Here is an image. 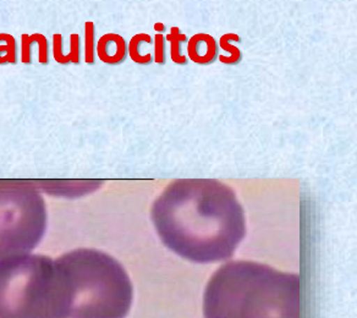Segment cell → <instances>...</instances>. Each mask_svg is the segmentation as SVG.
<instances>
[{"instance_id": "1", "label": "cell", "mask_w": 357, "mask_h": 318, "mask_svg": "<svg viewBox=\"0 0 357 318\" xmlns=\"http://www.w3.org/2000/svg\"><path fill=\"white\" fill-rule=\"evenodd\" d=\"M151 218L169 250L197 264L233 256L246 234L243 206L217 180H175L154 201Z\"/></svg>"}, {"instance_id": "2", "label": "cell", "mask_w": 357, "mask_h": 318, "mask_svg": "<svg viewBox=\"0 0 357 318\" xmlns=\"http://www.w3.org/2000/svg\"><path fill=\"white\" fill-rule=\"evenodd\" d=\"M300 277L267 264L236 261L209 279L206 318H300Z\"/></svg>"}, {"instance_id": "3", "label": "cell", "mask_w": 357, "mask_h": 318, "mask_svg": "<svg viewBox=\"0 0 357 318\" xmlns=\"http://www.w3.org/2000/svg\"><path fill=\"white\" fill-rule=\"evenodd\" d=\"M65 298V318H125L134 289L129 274L110 255L79 249L54 259Z\"/></svg>"}, {"instance_id": "4", "label": "cell", "mask_w": 357, "mask_h": 318, "mask_svg": "<svg viewBox=\"0 0 357 318\" xmlns=\"http://www.w3.org/2000/svg\"><path fill=\"white\" fill-rule=\"evenodd\" d=\"M0 318H65L54 259L27 254L0 261Z\"/></svg>"}, {"instance_id": "5", "label": "cell", "mask_w": 357, "mask_h": 318, "mask_svg": "<svg viewBox=\"0 0 357 318\" xmlns=\"http://www.w3.org/2000/svg\"><path fill=\"white\" fill-rule=\"evenodd\" d=\"M47 230V207L31 180H0V261L30 254Z\"/></svg>"}, {"instance_id": "6", "label": "cell", "mask_w": 357, "mask_h": 318, "mask_svg": "<svg viewBox=\"0 0 357 318\" xmlns=\"http://www.w3.org/2000/svg\"><path fill=\"white\" fill-rule=\"evenodd\" d=\"M97 55L105 64H121L128 56V43L123 36L107 33L97 43Z\"/></svg>"}, {"instance_id": "7", "label": "cell", "mask_w": 357, "mask_h": 318, "mask_svg": "<svg viewBox=\"0 0 357 318\" xmlns=\"http://www.w3.org/2000/svg\"><path fill=\"white\" fill-rule=\"evenodd\" d=\"M188 54L196 64H212L218 55V45L208 33H197L190 38Z\"/></svg>"}, {"instance_id": "8", "label": "cell", "mask_w": 357, "mask_h": 318, "mask_svg": "<svg viewBox=\"0 0 357 318\" xmlns=\"http://www.w3.org/2000/svg\"><path fill=\"white\" fill-rule=\"evenodd\" d=\"M36 185L40 189L45 190V192H48V194L60 195L61 191H65L63 196H68L69 192L73 191L74 196L75 195L77 196V195L91 192L92 190L97 189L100 184L93 183V181H86L84 183V181H61V180L52 181V180H48V181H37Z\"/></svg>"}, {"instance_id": "9", "label": "cell", "mask_w": 357, "mask_h": 318, "mask_svg": "<svg viewBox=\"0 0 357 318\" xmlns=\"http://www.w3.org/2000/svg\"><path fill=\"white\" fill-rule=\"evenodd\" d=\"M38 45V61L40 64H48L50 61V45L47 37L40 33H33V35H22L21 37V60L24 64H31L32 61V54H31V48L32 45Z\"/></svg>"}, {"instance_id": "10", "label": "cell", "mask_w": 357, "mask_h": 318, "mask_svg": "<svg viewBox=\"0 0 357 318\" xmlns=\"http://www.w3.org/2000/svg\"><path fill=\"white\" fill-rule=\"evenodd\" d=\"M53 54L56 63L59 64H79V37L77 33L70 36V52L65 54L63 50V37L60 33L53 35Z\"/></svg>"}, {"instance_id": "11", "label": "cell", "mask_w": 357, "mask_h": 318, "mask_svg": "<svg viewBox=\"0 0 357 318\" xmlns=\"http://www.w3.org/2000/svg\"><path fill=\"white\" fill-rule=\"evenodd\" d=\"M144 43H153V38L149 33L134 36L128 45V54H130L131 59L134 60L136 64L149 65L153 63V55H149V53L144 54L141 52V47Z\"/></svg>"}, {"instance_id": "12", "label": "cell", "mask_w": 357, "mask_h": 318, "mask_svg": "<svg viewBox=\"0 0 357 318\" xmlns=\"http://www.w3.org/2000/svg\"><path fill=\"white\" fill-rule=\"evenodd\" d=\"M231 40L241 42V38H240L236 33H227V35H224L223 37L220 38V42H219L220 48L228 53L227 55H220V56H219V60H220L223 64H238V63L241 61V59H243L241 50H238L236 45H231Z\"/></svg>"}, {"instance_id": "13", "label": "cell", "mask_w": 357, "mask_h": 318, "mask_svg": "<svg viewBox=\"0 0 357 318\" xmlns=\"http://www.w3.org/2000/svg\"><path fill=\"white\" fill-rule=\"evenodd\" d=\"M167 40L170 42V56L175 64L185 65L188 59L181 53V45L188 40V37L181 32L178 27H172L169 35L167 36Z\"/></svg>"}, {"instance_id": "14", "label": "cell", "mask_w": 357, "mask_h": 318, "mask_svg": "<svg viewBox=\"0 0 357 318\" xmlns=\"http://www.w3.org/2000/svg\"><path fill=\"white\" fill-rule=\"evenodd\" d=\"M17 61L16 40L9 33H0V64H15Z\"/></svg>"}, {"instance_id": "15", "label": "cell", "mask_w": 357, "mask_h": 318, "mask_svg": "<svg viewBox=\"0 0 357 318\" xmlns=\"http://www.w3.org/2000/svg\"><path fill=\"white\" fill-rule=\"evenodd\" d=\"M96 29L92 21L84 24V61L86 64H93L96 59Z\"/></svg>"}, {"instance_id": "16", "label": "cell", "mask_w": 357, "mask_h": 318, "mask_svg": "<svg viewBox=\"0 0 357 318\" xmlns=\"http://www.w3.org/2000/svg\"><path fill=\"white\" fill-rule=\"evenodd\" d=\"M163 33H157L154 37V56L153 61L157 64L165 63V45H164Z\"/></svg>"}, {"instance_id": "17", "label": "cell", "mask_w": 357, "mask_h": 318, "mask_svg": "<svg viewBox=\"0 0 357 318\" xmlns=\"http://www.w3.org/2000/svg\"><path fill=\"white\" fill-rule=\"evenodd\" d=\"M154 30L157 31V33H163L164 31H165V26L162 22H157L154 25Z\"/></svg>"}]
</instances>
